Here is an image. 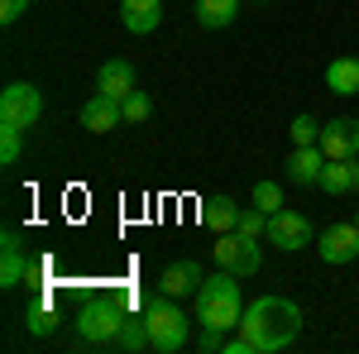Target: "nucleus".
Listing matches in <instances>:
<instances>
[{
	"mask_svg": "<svg viewBox=\"0 0 359 354\" xmlns=\"http://www.w3.org/2000/svg\"><path fill=\"white\" fill-rule=\"evenodd\" d=\"M297 330H302V311L287 297H259V301H249L245 316H240V335L249 340L254 354L287 350L297 340Z\"/></svg>",
	"mask_w": 359,
	"mask_h": 354,
	"instance_id": "obj_1",
	"label": "nucleus"
},
{
	"mask_svg": "<svg viewBox=\"0 0 359 354\" xmlns=\"http://www.w3.org/2000/svg\"><path fill=\"white\" fill-rule=\"evenodd\" d=\"M240 316H245V301H240V278L235 273H211L201 278L196 287V321L216 330H240Z\"/></svg>",
	"mask_w": 359,
	"mask_h": 354,
	"instance_id": "obj_2",
	"label": "nucleus"
},
{
	"mask_svg": "<svg viewBox=\"0 0 359 354\" xmlns=\"http://www.w3.org/2000/svg\"><path fill=\"white\" fill-rule=\"evenodd\" d=\"M144 326H149V350H158V354H177V350L192 345L187 316H182L177 297H168V292H158L154 301H144Z\"/></svg>",
	"mask_w": 359,
	"mask_h": 354,
	"instance_id": "obj_3",
	"label": "nucleus"
},
{
	"mask_svg": "<svg viewBox=\"0 0 359 354\" xmlns=\"http://www.w3.org/2000/svg\"><path fill=\"white\" fill-rule=\"evenodd\" d=\"M125 301L115 297H96L86 301L82 311H77V335H82L86 345H115V335H120V326H125Z\"/></svg>",
	"mask_w": 359,
	"mask_h": 354,
	"instance_id": "obj_4",
	"label": "nucleus"
},
{
	"mask_svg": "<svg viewBox=\"0 0 359 354\" xmlns=\"http://www.w3.org/2000/svg\"><path fill=\"white\" fill-rule=\"evenodd\" d=\"M211 254H216V264H221L225 273H235V278H254V273H259V264H264V245H259V240H245L240 230L216 235Z\"/></svg>",
	"mask_w": 359,
	"mask_h": 354,
	"instance_id": "obj_5",
	"label": "nucleus"
},
{
	"mask_svg": "<svg viewBox=\"0 0 359 354\" xmlns=\"http://www.w3.org/2000/svg\"><path fill=\"white\" fill-rule=\"evenodd\" d=\"M43 115V91L29 82H10L0 91V120L5 125H20V130H34Z\"/></svg>",
	"mask_w": 359,
	"mask_h": 354,
	"instance_id": "obj_6",
	"label": "nucleus"
},
{
	"mask_svg": "<svg viewBox=\"0 0 359 354\" xmlns=\"http://www.w3.org/2000/svg\"><path fill=\"white\" fill-rule=\"evenodd\" d=\"M316 254L326 259V264H355L359 259V225L355 220H335L321 230V240H316Z\"/></svg>",
	"mask_w": 359,
	"mask_h": 354,
	"instance_id": "obj_7",
	"label": "nucleus"
},
{
	"mask_svg": "<svg viewBox=\"0 0 359 354\" xmlns=\"http://www.w3.org/2000/svg\"><path fill=\"white\" fill-rule=\"evenodd\" d=\"M269 245L287 249V254H297V249L311 245V220L302 211H273L269 216Z\"/></svg>",
	"mask_w": 359,
	"mask_h": 354,
	"instance_id": "obj_8",
	"label": "nucleus"
},
{
	"mask_svg": "<svg viewBox=\"0 0 359 354\" xmlns=\"http://www.w3.org/2000/svg\"><path fill=\"white\" fill-rule=\"evenodd\" d=\"M321 154L326 158H359V120L355 115H340L331 125H321Z\"/></svg>",
	"mask_w": 359,
	"mask_h": 354,
	"instance_id": "obj_9",
	"label": "nucleus"
},
{
	"mask_svg": "<svg viewBox=\"0 0 359 354\" xmlns=\"http://www.w3.org/2000/svg\"><path fill=\"white\" fill-rule=\"evenodd\" d=\"M326 154H321V144H292V158H287V177L297 182V187H321V172H326Z\"/></svg>",
	"mask_w": 359,
	"mask_h": 354,
	"instance_id": "obj_10",
	"label": "nucleus"
},
{
	"mask_svg": "<svg viewBox=\"0 0 359 354\" xmlns=\"http://www.w3.org/2000/svg\"><path fill=\"white\" fill-rule=\"evenodd\" d=\"M82 130H91V135H111V130H120L125 125V110H120V101L115 96H106V91H96L91 101L82 106Z\"/></svg>",
	"mask_w": 359,
	"mask_h": 354,
	"instance_id": "obj_11",
	"label": "nucleus"
},
{
	"mask_svg": "<svg viewBox=\"0 0 359 354\" xmlns=\"http://www.w3.org/2000/svg\"><path fill=\"white\" fill-rule=\"evenodd\" d=\"M29 278V259L20 245V230H5L0 235V287H20Z\"/></svg>",
	"mask_w": 359,
	"mask_h": 354,
	"instance_id": "obj_12",
	"label": "nucleus"
},
{
	"mask_svg": "<svg viewBox=\"0 0 359 354\" xmlns=\"http://www.w3.org/2000/svg\"><path fill=\"white\" fill-rule=\"evenodd\" d=\"M201 264H192V259H182V264H168L163 278H158V292H168V297H196V287H201Z\"/></svg>",
	"mask_w": 359,
	"mask_h": 354,
	"instance_id": "obj_13",
	"label": "nucleus"
},
{
	"mask_svg": "<svg viewBox=\"0 0 359 354\" xmlns=\"http://www.w3.org/2000/svg\"><path fill=\"white\" fill-rule=\"evenodd\" d=\"M240 206H235V196H206L201 201V225L211 230V235H230V230H240Z\"/></svg>",
	"mask_w": 359,
	"mask_h": 354,
	"instance_id": "obj_14",
	"label": "nucleus"
},
{
	"mask_svg": "<svg viewBox=\"0 0 359 354\" xmlns=\"http://www.w3.org/2000/svg\"><path fill=\"white\" fill-rule=\"evenodd\" d=\"M120 20L130 34H154L163 25V0H120Z\"/></svg>",
	"mask_w": 359,
	"mask_h": 354,
	"instance_id": "obj_15",
	"label": "nucleus"
},
{
	"mask_svg": "<svg viewBox=\"0 0 359 354\" xmlns=\"http://www.w3.org/2000/svg\"><path fill=\"white\" fill-rule=\"evenodd\" d=\"M96 91H106V96H115V101H125L130 91H139V86H135V67H130L125 57L101 62V72H96Z\"/></svg>",
	"mask_w": 359,
	"mask_h": 354,
	"instance_id": "obj_16",
	"label": "nucleus"
},
{
	"mask_svg": "<svg viewBox=\"0 0 359 354\" xmlns=\"http://www.w3.org/2000/svg\"><path fill=\"white\" fill-rule=\"evenodd\" d=\"M321 191H331V196L359 191V158H331L326 172H321Z\"/></svg>",
	"mask_w": 359,
	"mask_h": 354,
	"instance_id": "obj_17",
	"label": "nucleus"
},
{
	"mask_svg": "<svg viewBox=\"0 0 359 354\" xmlns=\"http://www.w3.org/2000/svg\"><path fill=\"white\" fill-rule=\"evenodd\" d=\"M326 86L335 96H359V57H335L326 67Z\"/></svg>",
	"mask_w": 359,
	"mask_h": 354,
	"instance_id": "obj_18",
	"label": "nucleus"
},
{
	"mask_svg": "<svg viewBox=\"0 0 359 354\" xmlns=\"http://www.w3.org/2000/svg\"><path fill=\"white\" fill-rule=\"evenodd\" d=\"M240 15V0H196V20L201 29H230Z\"/></svg>",
	"mask_w": 359,
	"mask_h": 354,
	"instance_id": "obj_19",
	"label": "nucleus"
},
{
	"mask_svg": "<svg viewBox=\"0 0 359 354\" xmlns=\"http://www.w3.org/2000/svg\"><path fill=\"white\" fill-rule=\"evenodd\" d=\"M25 326H29V335H34V340H48V335L57 330V311L48 306V301H34V306L25 311Z\"/></svg>",
	"mask_w": 359,
	"mask_h": 354,
	"instance_id": "obj_20",
	"label": "nucleus"
},
{
	"mask_svg": "<svg viewBox=\"0 0 359 354\" xmlns=\"http://www.w3.org/2000/svg\"><path fill=\"white\" fill-rule=\"evenodd\" d=\"M149 345V326H144V311H130L125 316V326H120V335H115V350H144Z\"/></svg>",
	"mask_w": 359,
	"mask_h": 354,
	"instance_id": "obj_21",
	"label": "nucleus"
},
{
	"mask_svg": "<svg viewBox=\"0 0 359 354\" xmlns=\"http://www.w3.org/2000/svg\"><path fill=\"white\" fill-rule=\"evenodd\" d=\"M20 149H25V130L0 120V163H15V158H20Z\"/></svg>",
	"mask_w": 359,
	"mask_h": 354,
	"instance_id": "obj_22",
	"label": "nucleus"
},
{
	"mask_svg": "<svg viewBox=\"0 0 359 354\" xmlns=\"http://www.w3.org/2000/svg\"><path fill=\"white\" fill-rule=\"evenodd\" d=\"M120 110H125L130 125H144V120L154 115V101H149V91H130V96L120 101Z\"/></svg>",
	"mask_w": 359,
	"mask_h": 354,
	"instance_id": "obj_23",
	"label": "nucleus"
},
{
	"mask_svg": "<svg viewBox=\"0 0 359 354\" xmlns=\"http://www.w3.org/2000/svg\"><path fill=\"white\" fill-rule=\"evenodd\" d=\"M254 206H259L264 216L283 211V187H278V182H254Z\"/></svg>",
	"mask_w": 359,
	"mask_h": 354,
	"instance_id": "obj_24",
	"label": "nucleus"
},
{
	"mask_svg": "<svg viewBox=\"0 0 359 354\" xmlns=\"http://www.w3.org/2000/svg\"><path fill=\"white\" fill-rule=\"evenodd\" d=\"M316 139H321V125L311 115H297L292 120V144H316Z\"/></svg>",
	"mask_w": 359,
	"mask_h": 354,
	"instance_id": "obj_25",
	"label": "nucleus"
},
{
	"mask_svg": "<svg viewBox=\"0 0 359 354\" xmlns=\"http://www.w3.org/2000/svg\"><path fill=\"white\" fill-rule=\"evenodd\" d=\"M196 350H201V354H216V350H225V330H216V326H201V335H196Z\"/></svg>",
	"mask_w": 359,
	"mask_h": 354,
	"instance_id": "obj_26",
	"label": "nucleus"
},
{
	"mask_svg": "<svg viewBox=\"0 0 359 354\" xmlns=\"http://www.w3.org/2000/svg\"><path fill=\"white\" fill-rule=\"evenodd\" d=\"M25 10H29V0H0V20H5V25H15Z\"/></svg>",
	"mask_w": 359,
	"mask_h": 354,
	"instance_id": "obj_27",
	"label": "nucleus"
},
{
	"mask_svg": "<svg viewBox=\"0 0 359 354\" xmlns=\"http://www.w3.org/2000/svg\"><path fill=\"white\" fill-rule=\"evenodd\" d=\"M355 225H359V211H355Z\"/></svg>",
	"mask_w": 359,
	"mask_h": 354,
	"instance_id": "obj_28",
	"label": "nucleus"
}]
</instances>
